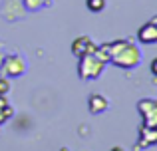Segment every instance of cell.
<instances>
[{
  "mask_svg": "<svg viewBox=\"0 0 157 151\" xmlns=\"http://www.w3.org/2000/svg\"><path fill=\"white\" fill-rule=\"evenodd\" d=\"M139 42L143 44H155L157 42V24H145L137 34Z\"/></svg>",
  "mask_w": 157,
  "mask_h": 151,
  "instance_id": "cell-4",
  "label": "cell"
},
{
  "mask_svg": "<svg viewBox=\"0 0 157 151\" xmlns=\"http://www.w3.org/2000/svg\"><path fill=\"white\" fill-rule=\"evenodd\" d=\"M157 143V125H143L141 129V147Z\"/></svg>",
  "mask_w": 157,
  "mask_h": 151,
  "instance_id": "cell-7",
  "label": "cell"
},
{
  "mask_svg": "<svg viewBox=\"0 0 157 151\" xmlns=\"http://www.w3.org/2000/svg\"><path fill=\"white\" fill-rule=\"evenodd\" d=\"M92 50H96V46H94V44L90 42V38H86V36L78 38L76 42L72 44V52L76 56H84V54H88V52H92Z\"/></svg>",
  "mask_w": 157,
  "mask_h": 151,
  "instance_id": "cell-6",
  "label": "cell"
},
{
  "mask_svg": "<svg viewBox=\"0 0 157 151\" xmlns=\"http://www.w3.org/2000/svg\"><path fill=\"white\" fill-rule=\"evenodd\" d=\"M10 115H12V108L8 105L6 97L0 96V123H4V121H6Z\"/></svg>",
  "mask_w": 157,
  "mask_h": 151,
  "instance_id": "cell-9",
  "label": "cell"
},
{
  "mask_svg": "<svg viewBox=\"0 0 157 151\" xmlns=\"http://www.w3.org/2000/svg\"><path fill=\"white\" fill-rule=\"evenodd\" d=\"M104 109H107V100L101 96H92L90 97V111L92 113H100L104 111Z\"/></svg>",
  "mask_w": 157,
  "mask_h": 151,
  "instance_id": "cell-8",
  "label": "cell"
},
{
  "mask_svg": "<svg viewBox=\"0 0 157 151\" xmlns=\"http://www.w3.org/2000/svg\"><path fill=\"white\" fill-rule=\"evenodd\" d=\"M151 72H153V74L157 76V58L153 60V62H151Z\"/></svg>",
  "mask_w": 157,
  "mask_h": 151,
  "instance_id": "cell-12",
  "label": "cell"
},
{
  "mask_svg": "<svg viewBox=\"0 0 157 151\" xmlns=\"http://www.w3.org/2000/svg\"><path fill=\"white\" fill-rule=\"evenodd\" d=\"M4 70H6L8 76H20L24 72V62L18 58V56H10L4 64Z\"/></svg>",
  "mask_w": 157,
  "mask_h": 151,
  "instance_id": "cell-5",
  "label": "cell"
},
{
  "mask_svg": "<svg viewBox=\"0 0 157 151\" xmlns=\"http://www.w3.org/2000/svg\"><path fill=\"white\" fill-rule=\"evenodd\" d=\"M104 6H105V0H88V8H90L92 12L104 10Z\"/></svg>",
  "mask_w": 157,
  "mask_h": 151,
  "instance_id": "cell-10",
  "label": "cell"
},
{
  "mask_svg": "<svg viewBox=\"0 0 157 151\" xmlns=\"http://www.w3.org/2000/svg\"><path fill=\"white\" fill-rule=\"evenodd\" d=\"M8 89H10V84H8L6 80H0V96H4Z\"/></svg>",
  "mask_w": 157,
  "mask_h": 151,
  "instance_id": "cell-11",
  "label": "cell"
},
{
  "mask_svg": "<svg viewBox=\"0 0 157 151\" xmlns=\"http://www.w3.org/2000/svg\"><path fill=\"white\" fill-rule=\"evenodd\" d=\"M104 48H105L111 62L119 68H125V70L127 68H133L139 62V58H141V54L135 48V44L125 42V40H119V42H113V44H104Z\"/></svg>",
  "mask_w": 157,
  "mask_h": 151,
  "instance_id": "cell-1",
  "label": "cell"
},
{
  "mask_svg": "<svg viewBox=\"0 0 157 151\" xmlns=\"http://www.w3.org/2000/svg\"><path fill=\"white\" fill-rule=\"evenodd\" d=\"M111 151H123V149H121V147H113Z\"/></svg>",
  "mask_w": 157,
  "mask_h": 151,
  "instance_id": "cell-13",
  "label": "cell"
},
{
  "mask_svg": "<svg viewBox=\"0 0 157 151\" xmlns=\"http://www.w3.org/2000/svg\"><path fill=\"white\" fill-rule=\"evenodd\" d=\"M137 109L143 115V125H157V101L153 100H141Z\"/></svg>",
  "mask_w": 157,
  "mask_h": 151,
  "instance_id": "cell-3",
  "label": "cell"
},
{
  "mask_svg": "<svg viewBox=\"0 0 157 151\" xmlns=\"http://www.w3.org/2000/svg\"><path fill=\"white\" fill-rule=\"evenodd\" d=\"M80 58H82V62H80V76L84 77V80H94V77H98L101 74V70H104L105 62H109V56H107L104 46L96 48V50L88 52V54L80 56Z\"/></svg>",
  "mask_w": 157,
  "mask_h": 151,
  "instance_id": "cell-2",
  "label": "cell"
}]
</instances>
